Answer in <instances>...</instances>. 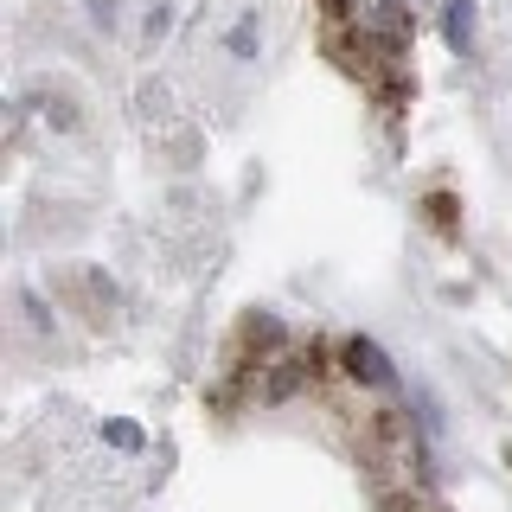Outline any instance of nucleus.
<instances>
[{
  "label": "nucleus",
  "mask_w": 512,
  "mask_h": 512,
  "mask_svg": "<svg viewBox=\"0 0 512 512\" xmlns=\"http://www.w3.org/2000/svg\"><path fill=\"white\" fill-rule=\"evenodd\" d=\"M423 224L442 237V244H455V237H461V199L448 186H429L423 192Z\"/></svg>",
  "instance_id": "obj_2"
},
{
  "label": "nucleus",
  "mask_w": 512,
  "mask_h": 512,
  "mask_svg": "<svg viewBox=\"0 0 512 512\" xmlns=\"http://www.w3.org/2000/svg\"><path fill=\"white\" fill-rule=\"evenodd\" d=\"M340 372L352 384H365V391H397V365L384 359V346L365 340V333H346L340 340Z\"/></svg>",
  "instance_id": "obj_1"
},
{
  "label": "nucleus",
  "mask_w": 512,
  "mask_h": 512,
  "mask_svg": "<svg viewBox=\"0 0 512 512\" xmlns=\"http://www.w3.org/2000/svg\"><path fill=\"white\" fill-rule=\"evenodd\" d=\"M103 442H116V448H141V429H135V423H103Z\"/></svg>",
  "instance_id": "obj_4"
},
{
  "label": "nucleus",
  "mask_w": 512,
  "mask_h": 512,
  "mask_svg": "<svg viewBox=\"0 0 512 512\" xmlns=\"http://www.w3.org/2000/svg\"><path fill=\"white\" fill-rule=\"evenodd\" d=\"M250 45H256V20H244V26L231 32V52H237V58H250Z\"/></svg>",
  "instance_id": "obj_5"
},
{
  "label": "nucleus",
  "mask_w": 512,
  "mask_h": 512,
  "mask_svg": "<svg viewBox=\"0 0 512 512\" xmlns=\"http://www.w3.org/2000/svg\"><path fill=\"white\" fill-rule=\"evenodd\" d=\"M442 39L455 45V52H474V39H480V7L474 0H442Z\"/></svg>",
  "instance_id": "obj_3"
},
{
  "label": "nucleus",
  "mask_w": 512,
  "mask_h": 512,
  "mask_svg": "<svg viewBox=\"0 0 512 512\" xmlns=\"http://www.w3.org/2000/svg\"><path fill=\"white\" fill-rule=\"evenodd\" d=\"M397 512H448V506H423V500H397Z\"/></svg>",
  "instance_id": "obj_6"
}]
</instances>
